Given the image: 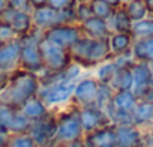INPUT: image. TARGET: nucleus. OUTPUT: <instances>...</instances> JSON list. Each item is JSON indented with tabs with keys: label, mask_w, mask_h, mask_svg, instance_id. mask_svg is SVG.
I'll list each match as a JSON object with an SVG mask.
<instances>
[{
	"label": "nucleus",
	"mask_w": 153,
	"mask_h": 147,
	"mask_svg": "<svg viewBox=\"0 0 153 147\" xmlns=\"http://www.w3.org/2000/svg\"><path fill=\"white\" fill-rule=\"evenodd\" d=\"M41 83L36 74L17 69L11 74L9 83L0 95V104L20 110L29 99L38 96Z\"/></svg>",
	"instance_id": "obj_1"
},
{
	"label": "nucleus",
	"mask_w": 153,
	"mask_h": 147,
	"mask_svg": "<svg viewBox=\"0 0 153 147\" xmlns=\"http://www.w3.org/2000/svg\"><path fill=\"white\" fill-rule=\"evenodd\" d=\"M69 54L74 63L80 65L83 69H95L98 65L111 60L108 39H90L81 36L71 48Z\"/></svg>",
	"instance_id": "obj_2"
},
{
	"label": "nucleus",
	"mask_w": 153,
	"mask_h": 147,
	"mask_svg": "<svg viewBox=\"0 0 153 147\" xmlns=\"http://www.w3.org/2000/svg\"><path fill=\"white\" fill-rule=\"evenodd\" d=\"M57 116V131H56V144H71L83 141L84 132L78 117V108L69 104L66 108L54 110Z\"/></svg>",
	"instance_id": "obj_3"
},
{
	"label": "nucleus",
	"mask_w": 153,
	"mask_h": 147,
	"mask_svg": "<svg viewBox=\"0 0 153 147\" xmlns=\"http://www.w3.org/2000/svg\"><path fill=\"white\" fill-rule=\"evenodd\" d=\"M42 39V32L32 30L29 35L18 38L21 45L20 53V69L32 72V74H41L44 71V62L39 50V42Z\"/></svg>",
	"instance_id": "obj_4"
},
{
	"label": "nucleus",
	"mask_w": 153,
	"mask_h": 147,
	"mask_svg": "<svg viewBox=\"0 0 153 147\" xmlns=\"http://www.w3.org/2000/svg\"><path fill=\"white\" fill-rule=\"evenodd\" d=\"M74 89V81H56L53 84L42 86L38 92V96L50 110H60L62 107L71 104Z\"/></svg>",
	"instance_id": "obj_5"
},
{
	"label": "nucleus",
	"mask_w": 153,
	"mask_h": 147,
	"mask_svg": "<svg viewBox=\"0 0 153 147\" xmlns=\"http://www.w3.org/2000/svg\"><path fill=\"white\" fill-rule=\"evenodd\" d=\"M39 50H41V56L44 62V69L48 72H54V74L62 72L72 63V59L68 50L60 48L45 41L44 38L39 42Z\"/></svg>",
	"instance_id": "obj_6"
},
{
	"label": "nucleus",
	"mask_w": 153,
	"mask_h": 147,
	"mask_svg": "<svg viewBox=\"0 0 153 147\" xmlns=\"http://www.w3.org/2000/svg\"><path fill=\"white\" fill-rule=\"evenodd\" d=\"M56 131H57V116L56 111L51 110V113L47 117L33 122L27 134L33 138L38 147H50L54 143Z\"/></svg>",
	"instance_id": "obj_7"
},
{
	"label": "nucleus",
	"mask_w": 153,
	"mask_h": 147,
	"mask_svg": "<svg viewBox=\"0 0 153 147\" xmlns=\"http://www.w3.org/2000/svg\"><path fill=\"white\" fill-rule=\"evenodd\" d=\"M83 36L78 24H60L56 27L48 29L42 33V38L60 48L69 51V48Z\"/></svg>",
	"instance_id": "obj_8"
},
{
	"label": "nucleus",
	"mask_w": 153,
	"mask_h": 147,
	"mask_svg": "<svg viewBox=\"0 0 153 147\" xmlns=\"http://www.w3.org/2000/svg\"><path fill=\"white\" fill-rule=\"evenodd\" d=\"M98 92H99V83L92 75L83 77L75 83L71 104L75 105L76 108L95 105L96 98H98Z\"/></svg>",
	"instance_id": "obj_9"
},
{
	"label": "nucleus",
	"mask_w": 153,
	"mask_h": 147,
	"mask_svg": "<svg viewBox=\"0 0 153 147\" xmlns=\"http://www.w3.org/2000/svg\"><path fill=\"white\" fill-rule=\"evenodd\" d=\"M0 126H3L11 135L27 134L32 122L26 119L20 110L0 104Z\"/></svg>",
	"instance_id": "obj_10"
},
{
	"label": "nucleus",
	"mask_w": 153,
	"mask_h": 147,
	"mask_svg": "<svg viewBox=\"0 0 153 147\" xmlns=\"http://www.w3.org/2000/svg\"><path fill=\"white\" fill-rule=\"evenodd\" d=\"M78 117H80V123H81L84 135L90 134L96 129H101L104 126L111 125L107 113L104 110H101L99 107H96V105H89V107L78 108Z\"/></svg>",
	"instance_id": "obj_11"
},
{
	"label": "nucleus",
	"mask_w": 153,
	"mask_h": 147,
	"mask_svg": "<svg viewBox=\"0 0 153 147\" xmlns=\"http://www.w3.org/2000/svg\"><path fill=\"white\" fill-rule=\"evenodd\" d=\"M132 78H134V86H132V93L137 96L138 101H143L149 90L153 87L152 86V68L149 63L143 62H135L131 66Z\"/></svg>",
	"instance_id": "obj_12"
},
{
	"label": "nucleus",
	"mask_w": 153,
	"mask_h": 147,
	"mask_svg": "<svg viewBox=\"0 0 153 147\" xmlns=\"http://www.w3.org/2000/svg\"><path fill=\"white\" fill-rule=\"evenodd\" d=\"M0 21L8 23L18 38L26 36L33 30L32 14L29 11H15V9L9 8L2 17H0Z\"/></svg>",
	"instance_id": "obj_13"
},
{
	"label": "nucleus",
	"mask_w": 153,
	"mask_h": 147,
	"mask_svg": "<svg viewBox=\"0 0 153 147\" xmlns=\"http://www.w3.org/2000/svg\"><path fill=\"white\" fill-rule=\"evenodd\" d=\"M20 53L21 45L18 39L0 45V71L12 74L14 71L20 69Z\"/></svg>",
	"instance_id": "obj_14"
},
{
	"label": "nucleus",
	"mask_w": 153,
	"mask_h": 147,
	"mask_svg": "<svg viewBox=\"0 0 153 147\" xmlns=\"http://www.w3.org/2000/svg\"><path fill=\"white\" fill-rule=\"evenodd\" d=\"M83 143L86 147H116V125H108L90 134H86Z\"/></svg>",
	"instance_id": "obj_15"
},
{
	"label": "nucleus",
	"mask_w": 153,
	"mask_h": 147,
	"mask_svg": "<svg viewBox=\"0 0 153 147\" xmlns=\"http://www.w3.org/2000/svg\"><path fill=\"white\" fill-rule=\"evenodd\" d=\"M78 26H80V30H81L83 36L90 38V39H96V41L108 39L110 35H111L108 21L101 20V18H96V17H92V18L83 21Z\"/></svg>",
	"instance_id": "obj_16"
},
{
	"label": "nucleus",
	"mask_w": 153,
	"mask_h": 147,
	"mask_svg": "<svg viewBox=\"0 0 153 147\" xmlns=\"http://www.w3.org/2000/svg\"><path fill=\"white\" fill-rule=\"evenodd\" d=\"M143 131L135 125L116 126V147H140Z\"/></svg>",
	"instance_id": "obj_17"
},
{
	"label": "nucleus",
	"mask_w": 153,
	"mask_h": 147,
	"mask_svg": "<svg viewBox=\"0 0 153 147\" xmlns=\"http://www.w3.org/2000/svg\"><path fill=\"white\" fill-rule=\"evenodd\" d=\"M20 111H21V114H23L26 119H29L32 123H33V122H38V120H42L44 117H47V116L51 113V110L44 104V101H42L39 96H35V98L29 99V101L20 108Z\"/></svg>",
	"instance_id": "obj_18"
},
{
	"label": "nucleus",
	"mask_w": 153,
	"mask_h": 147,
	"mask_svg": "<svg viewBox=\"0 0 153 147\" xmlns=\"http://www.w3.org/2000/svg\"><path fill=\"white\" fill-rule=\"evenodd\" d=\"M137 104H138V99H137V96L131 90L114 92L113 99H111V104L107 108H111V110L120 111V113H129V114H132V111H134V108H135Z\"/></svg>",
	"instance_id": "obj_19"
},
{
	"label": "nucleus",
	"mask_w": 153,
	"mask_h": 147,
	"mask_svg": "<svg viewBox=\"0 0 153 147\" xmlns=\"http://www.w3.org/2000/svg\"><path fill=\"white\" fill-rule=\"evenodd\" d=\"M131 53H132L135 62H143V63L152 65L153 63V36L135 39L132 44Z\"/></svg>",
	"instance_id": "obj_20"
},
{
	"label": "nucleus",
	"mask_w": 153,
	"mask_h": 147,
	"mask_svg": "<svg viewBox=\"0 0 153 147\" xmlns=\"http://www.w3.org/2000/svg\"><path fill=\"white\" fill-rule=\"evenodd\" d=\"M134 36L132 33H111L108 38V45H110V53L111 59L120 54H125L131 51L132 44H134Z\"/></svg>",
	"instance_id": "obj_21"
},
{
	"label": "nucleus",
	"mask_w": 153,
	"mask_h": 147,
	"mask_svg": "<svg viewBox=\"0 0 153 147\" xmlns=\"http://www.w3.org/2000/svg\"><path fill=\"white\" fill-rule=\"evenodd\" d=\"M132 24L134 23L128 17L123 5L116 8L113 17L108 20V26H110L111 33H131L132 32Z\"/></svg>",
	"instance_id": "obj_22"
},
{
	"label": "nucleus",
	"mask_w": 153,
	"mask_h": 147,
	"mask_svg": "<svg viewBox=\"0 0 153 147\" xmlns=\"http://www.w3.org/2000/svg\"><path fill=\"white\" fill-rule=\"evenodd\" d=\"M113 92H125V90H132L134 86V78L131 68H117L114 75L108 84Z\"/></svg>",
	"instance_id": "obj_23"
},
{
	"label": "nucleus",
	"mask_w": 153,
	"mask_h": 147,
	"mask_svg": "<svg viewBox=\"0 0 153 147\" xmlns=\"http://www.w3.org/2000/svg\"><path fill=\"white\" fill-rule=\"evenodd\" d=\"M132 122L138 128L153 125V105L147 101H138L132 111Z\"/></svg>",
	"instance_id": "obj_24"
},
{
	"label": "nucleus",
	"mask_w": 153,
	"mask_h": 147,
	"mask_svg": "<svg viewBox=\"0 0 153 147\" xmlns=\"http://www.w3.org/2000/svg\"><path fill=\"white\" fill-rule=\"evenodd\" d=\"M122 5L132 23H138V21L147 18V15H149L147 8L144 5V0H131V2H126Z\"/></svg>",
	"instance_id": "obj_25"
},
{
	"label": "nucleus",
	"mask_w": 153,
	"mask_h": 147,
	"mask_svg": "<svg viewBox=\"0 0 153 147\" xmlns=\"http://www.w3.org/2000/svg\"><path fill=\"white\" fill-rule=\"evenodd\" d=\"M117 71V66L114 65L113 60H107L101 65H98L95 68V72H93V78L99 83V84H110L114 72Z\"/></svg>",
	"instance_id": "obj_26"
},
{
	"label": "nucleus",
	"mask_w": 153,
	"mask_h": 147,
	"mask_svg": "<svg viewBox=\"0 0 153 147\" xmlns=\"http://www.w3.org/2000/svg\"><path fill=\"white\" fill-rule=\"evenodd\" d=\"M89 5H90V9H92V15L96 17V18L105 20V21H108L116 11V8L111 6L108 2H105V0H92Z\"/></svg>",
	"instance_id": "obj_27"
},
{
	"label": "nucleus",
	"mask_w": 153,
	"mask_h": 147,
	"mask_svg": "<svg viewBox=\"0 0 153 147\" xmlns=\"http://www.w3.org/2000/svg\"><path fill=\"white\" fill-rule=\"evenodd\" d=\"M131 33H132L134 39L152 38L153 36V18H144L138 23H134Z\"/></svg>",
	"instance_id": "obj_28"
},
{
	"label": "nucleus",
	"mask_w": 153,
	"mask_h": 147,
	"mask_svg": "<svg viewBox=\"0 0 153 147\" xmlns=\"http://www.w3.org/2000/svg\"><path fill=\"white\" fill-rule=\"evenodd\" d=\"M113 95H114V92L111 90V87L108 84H99V92H98V98H96L95 105L105 111V108L111 104Z\"/></svg>",
	"instance_id": "obj_29"
},
{
	"label": "nucleus",
	"mask_w": 153,
	"mask_h": 147,
	"mask_svg": "<svg viewBox=\"0 0 153 147\" xmlns=\"http://www.w3.org/2000/svg\"><path fill=\"white\" fill-rule=\"evenodd\" d=\"M8 147H38V146L29 134H17L11 135Z\"/></svg>",
	"instance_id": "obj_30"
},
{
	"label": "nucleus",
	"mask_w": 153,
	"mask_h": 147,
	"mask_svg": "<svg viewBox=\"0 0 153 147\" xmlns=\"http://www.w3.org/2000/svg\"><path fill=\"white\" fill-rule=\"evenodd\" d=\"M15 39H18V36L15 35V32L12 30V27L8 23L0 21V45L9 44V42H12Z\"/></svg>",
	"instance_id": "obj_31"
},
{
	"label": "nucleus",
	"mask_w": 153,
	"mask_h": 147,
	"mask_svg": "<svg viewBox=\"0 0 153 147\" xmlns=\"http://www.w3.org/2000/svg\"><path fill=\"white\" fill-rule=\"evenodd\" d=\"M75 17H76V23L81 24L83 21L92 18V9L89 3H76L75 5Z\"/></svg>",
	"instance_id": "obj_32"
},
{
	"label": "nucleus",
	"mask_w": 153,
	"mask_h": 147,
	"mask_svg": "<svg viewBox=\"0 0 153 147\" xmlns=\"http://www.w3.org/2000/svg\"><path fill=\"white\" fill-rule=\"evenodd\" d=\"M75 5H76V0H48V6L59 12L74 9Z\"/></svg>",
	"instance_id": "obj_33"
},
{
	"label": "nucleus",
	"mask_w": 153,
	"mask_h": 147,
	"mask_svg": "<svg viewBox=\"0 0 153 147\" xmlns=\"http://www.w3.org/2000/svg\"><path fill=\"white\" fill-rule=\"evenodd\" d=\"M9 2V6L15 11H32L30 9V5H29V0H8Z\"/></svg>",
	"instance_id": "obj_34"
},
{
	"label": "nucleus",
	"mask_w": 153,
	"mask_h": 147,
	"mask_svg": "<svg viewBox=\"0 0 153 147\" xmlns=\"http://www.w3.org/2000/svg\"><path fill=\"white\" fill-rule=\"evenodd\" d=\"M140 147H153V129H152V131L143 132Z\"/></svg>",
	"instance_id": "obj_35"
},
{
	"label": "nucleus",
	"mask_w": 153,
	"mask_h": 147,
	"mask_svg": "<svg viewBox=\"0 0 153 147\" xmlns=\"http://www.w3.org/2000/svg\"><path fill=\"white\" fill-rule=\"evenodd\" d=\"M9 140H11V134L3 126H0V147H8Z\"/></svg>",
	"instance_id": "obj_36"
},
{
	"label": "nucleus",
	"mask_w": 153,
	"mask_h": 147,
	"mask_svg": "<svg viewBox=\"0 0 153 147\" xmlns=\"http://www.w3.org/2000/svg\"><path fill=\"white\" fill-rule=\"evenodd\" d=\"M9 77H11V74L0 71V95H2L3 90L6 89V86H8V83H9Z\"/></svg>",
	"instance_id": "obj_37"
},
{
	"label": "nucleus",
	"mask_w": 153,
	"mask_h": 147,
	"mask_svg": "<svg viewBox=\"0 0 153 147\" xmlns=\"http://www.w3.org/2000/svg\"><path fill=\"white\" fill-rule=\"evenodd\" d=\"M30 9H39L44 6H48V0H29Z\"/></svg>",
	"instance_id": "obj_38"
},
{
	"label": "nucleus",
	"mask_w": 153,
	"mask_h": 147,
	"mask_svg": "<svg viewBox=\"0 0 153 147\" xmlns=\"http://www.w3.org/2000/svg\"><path fill=\"white\" fill-rule=\"evenodd\" d=\"M50 147H86L83 141H76V143H71V144H56L53 143Z\"/></svg>",
	"instance_id": "obj_39"
},
{
	"label": "nucleus",
	"mask_w": 153,
	"mask_h": 147,
	"mask_svg": "<svg viewBox=\"0 0 153 147\" xmlns=\"http://www.w3.org/2000/svg\"><path fill=\"white\" fill-rule=\"evenodd\" d=\"M9 8H11V6H9V2H8V0H0V17H2Z\"/></svg>",
	"instance_id": "obj_40"
},
{
	"label": "nucleus",
	"mask_w": 153,
	"mask_h": 147,
	"mask_svg": "<svg viewBox=\"0 0 153 147\" xmlns=\"http://www.w3.org/2000/svg\"><path fill=\"white\" fill-rule=\"evenodd\" d=\"M144 5L147 8V12L153 14V0H144Z\"/></svg>",
	"instance_id": "obj_41"
},
{
	"label": "nucleus",
	"mask_w": 153,
	"mask_h": 147,
	"mask_svg": "<svg viewBox=\"0 0 153 147\" xmlns=\"http://www.w3.org/2000/svg\"><path fill=\"white\" fill-rule=\"evenodd\" d=\"M143 101H147V102H150V104L153 105V87H152V89L149 90V93L146 95V98H144Z\"/></svg>",
	"instance_id": "obj_42"
},
{
	"label": "nucleus",
	"mask_w": 153,
	"mask_h": 147,
	"mask_svg": "<svg viewBox=\"0 0 153 147\" xmlns=\"http://www.w3.org/2000/svg\"><path fill=\"white\" fill-rule=\"evenodd\" d=\"M105 2H108L111 6H114V8H119V6H122V0H105Z\"/></svg>",
	"instance_id": "obj_43"
},
{
	"label": "nucleus",
	"mask_w": 153,
	"mask_h": 147,
	"mask_svg": "<svg viewBox=\"0 0 153 147\" xmlns=\"http://www.w3.org/2000/svg\"><path fill=\"white\" fill-rule=\"evenodd\" d=\"M92 0H76V3H90Z\"/></svg>",
	"instance_id": "obj_44"
},
{
	"label": "nucleus",
	"mask_w": 153,
	"mask_h": 147,
	"mask_svg": "<svg viewBox=\"0 0 153 147\" xmlns=\"http://www.w3.org/2000/svg\"><path fill=\"white\" fill-rule=\"evenodd\" d=\"M126 2H131V0H122V3H126Z\"/></svg>",
	"instance_id": "obj_45"
}]
</instances>
